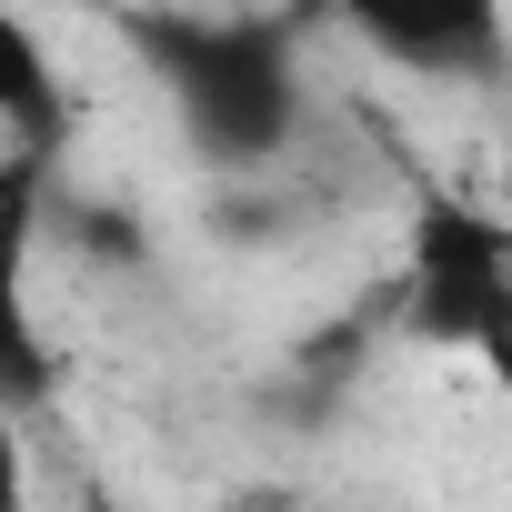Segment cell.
<instances>
[{"mask_svg": "<svg viewBox=\"0 0 512 512\" xmlns=\"http://www.w3.org/2000/svg\"><path fill=\"white\" fill-rule=\"evenodd\" d=\"M111 21L211 171L262 181L292 161L312 91H302V51L282 21H262V11H111Z\"/></svg>", "mask_w": 512, "mask_h": 512, "instance_id": "6da1fadb", "label": "cell"}, {"mask_svg": "<svg viewBox=\"0 0 512 512\" xmlns=\"http://www.w3.org/2000/svg\"><path fill=\"white\" fill-rule=\"evenodd\" d=\"M512 292V231L442 191V181H412V211H402V272H392V302H402V332L432 342V352H472L492 332Z\"/></svg>", "mask_w": 512, "mask_h": 512, "instance_id": "7a4b0ae2", "label": "cell"}, {"mask_svg": "<svg viewBox=\"0 0 512 512\" xmlns=\"http://www.w3.org/2000/svg\"><path fill=\"white\" fill-rule=\"evenodd\" d=\"M322 11L412 81H502L512 0H322Z\"/></svg>", "mask_w": 512, "mask_h": 512, "instance_id": "3957f363", "label": "cell"}, {"mask_svg": "<svg viewBox=\"0 0 512 512\" xmlns=\"http://www.w3.org/2000/svg\"><path fill=\"white\" fill-rule=\"evenodd\" d=\"M0 141H11V151H0L11 221H21V241H41V211L61 191V161L81 141V111H71V91H61V71H51V51H41L31 21H11V41H0Z\"/></svg>", "mask_w": 512, "mask_h": 512, "instance_id": "277c9868", "label": "cell"}, {"mask_svg": "<svg viewBox=\"0 0 512 512\" xmlns=\"http://www.w3.org/2000/svg\"><path fill=\"white\" fill-rule=\"evenodd\" d=\"M472 362L492 372V392H512V292H502V312H492V332L472 342Z\"/></svg>", "mask_w": 512, "mask_h": 512, "instance_id": "5b68a950", "label": "cell"}, {"mask_svg": "<svg viewBox=\"0 0 512 512\" xmlns=\"http://www.w3.org/2000/svg\"><path fill=\"white\" fill-rule=\"evenodd\" d=\"M221 512H302V492H282V482H241V492H221Z\"/></svg>", "mask_w": 512, "mask_h": 512, "instance_id": "8992f818", "label": "cell"}, {"mask_svg": "<svg viewBox=\"0 0 512 512\" xmlns=\"http://www.w3.org/2000/svg\"><path fill=\"white\" fill-rule=\"evenodd\" d=\"M71 512H131V502H121L111 472H81V482H71Z\"/></svg>", "mask_w": 512, "mask_h": 512, "instance_id": "52a82bcc", "label": "cell"}]
</instances>
